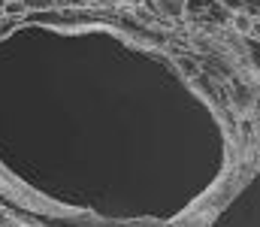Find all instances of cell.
<instances>
[{
	"instance_id": "6da1fadb",
	"label": "cell",
	"mask_w": 260,
	"mask_h": 227,
	"mask_svg": "<svg viewBox=\"0 0 260 227\" xmlns=\"http://www.w3.org/2000/svg\"><path fill=\"white\" fill-rule=\"evenodd\" d=\"M251 52H254V61H257V67H260V49H257V46H254Z\"/></svg>"
}]
</instances>
